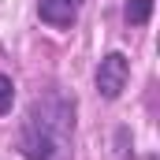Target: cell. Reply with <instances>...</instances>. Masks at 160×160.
Listing matches in <instances>:
<instances>
[{"label":"cell","mask_w":160,"mask_h":160,"mask_svg":"<svg viewBox=\"0 0 160 160\" xmlns=\"http://www.w3.org/2000/svg\"><path fill=\"white\" fill-rule=\"evenodd\" d=\"M127 78H130V60L123 52H108L97 63V93L104 101H116L123 89H127Z\"/></svg>","instance_id":"2"},{"label":"cell","mask_w":160,"mask_h":160,"mask_svg":"<svg viewBox=\"0 0 160 160\" xmlns=\"http://www.w3.org/2000/svg\"><path fill=\"white\" fill-rule=\"evenodd\" d=\"M75 138V101L60 89H48L26 108L19 149L26 160H67Z\"/></svg>","instance_id":"1"},{"label":"cell","mask_w":160,"mask_h":160,"mask_svg":"<svg viewBox=\"0 0 160 160\" xmlns=\"http://www.w3.org/2000/svg\"><path fill=\"white\" fill-rule=\"evenodd\" d=\"M75 4H82V0H75Z\"/></svg>","instance_id":"6"},{"label":"cell","mask_w":160,"mask_h":160,"mask_svg":"<svg viewBox=\"0 0 160 160\" xmlns=\"http://www.w3.org/2000/svg\"><path fill=\"white\" fill-rule=\"evenodd\" d=\"M11 104H15V82L8 75H0V116H8Z\"/></svg>","instance_id":"5"},{"label":"cell","mask_w":160,"mask_h":160,"mask_svg":"<svg viewBox=\"0 0 160 160\" xmlns=\"http://www.w3.org/2000/svg\"><path fill=\"white\" fill-rule=\"evenodd\" d=\"M123 15H127V22L142 26V22H149V15H153V0H127Z\"/></svg>","instance_id":"4"},{"label":"cell","mask_w":160,"mask_h":160,"mask_svg":"<svg viewBox=\"0 0 160 160\" xmlns=\"http://www.w3.org/2000/svg\"><path fill=\"white\" fill-rule=\"evenodd\" d=\"M38 15L48 26H71L78 15V4L75 0H38Z\"/></svg>","instance_id":"3"}]
</instances>
